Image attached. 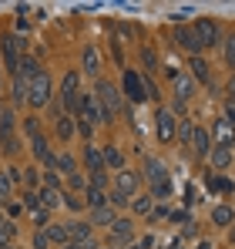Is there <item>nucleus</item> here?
I'll return each instance as SVG.
<instances>
[{"label": "nucleus", "instance_id": "de8ad7c7", "mask_svg": "<svg viewBox=\"0 0 235 249\" xmlns=\"http://www.w3.org/2000/svg\"><path fill=\"white\" fill-rule=\"evenodd\" d=\"M24 128H27V135H37V118H24Z\"/></svg>", "mask_w": 235, "mask_h": 249}, {"label": "nucleus", "instance_id": "09e8293b", "mask_svg": "<svg viewBox=\"0 0 235 249\" xmlns=\"http://www.w3.org/2000/svg\"><path fill=\"white\" fill-rule=\"evenodd\" d=\"M3 209H7V215H10V219H14V215L20 212V206H17V202H7V206H3Z\"/></svg>", "mask_w": 235, "mask_h": 249}, {"label": "nucleus", "instance_id": "39448f33", "mask_svg": "<svg viewBox=\"0 0 235 249\" xmlns=\"http://www.w3.org/2000/svg\"><path fill=\"white\" fill-rule=\"evenodd\" d=\"M192 27H195L198 44H201V47H215V44L222 41V27H218V24H215L212 17H198Z\"/></svg>", "mask_w": 235, "mask_h": 249}, {"label": "nucleus", "instance_id": "dca6fc26", "mask_svg": "<svg viewBox=\"0 0 235 249\" xmlns=\"http://www.w3.org/2000/svg\"><path fill=\"white\" fill-rule=\"evenodd\" d=\"M128 239H131V222L128 219H115L111 222V243L115 246H124Z\"/></svg>", "mask_w": 235, "mask_h": 249}, {"label": "nucleus", "instance_id": "58836bf2", "mask_svg": "<svg viewBox=\"0 0 235 249\" xmlns=\"http://www.w3.org/2000/svg\"><path fill=\"white\" fill-rule=\"evenodd\" d=\"M151 196H155V199H168V196H171V182H158V185H151Z\"/></svg>", "mask_w": 235, "mask_h": 249}, {"label": "nucleus", "instance_id": "603ef678", "mask_svg": "<svg viewBox=\"0 0 235 249\" xmlns=\"http://www.w3.org/2000/svg\"><path fill=\"white\" fill-rule=\"evenodd\" d=\"M232 243H235V229H232Z\"/></svg>", "mask_w": 235, "mask_h": 249}, {"label": "nucleus", "instance_id": "4468645a", "mask_svg": "<svg viewBox=\"0 0 235 249\" xmlns=\"http://www.w3.org/2000/svg\"><path fill=\"white\" fill-rule=\"evenodd\" d=\"M67 229H71V239H74V243H78L81 249L94 246V236H91V226H84V222H71Z\"/></svg>", "mask_w": 235, "mask_h": 249}, {"label": "nucleus", "instance_id": "f8f14e48", "mask_svg": "<svg viewBox=\"0 0 235 249\" xmlns=\"http://www.w3.org/2000/svg\"><path fill=\"white\" fill-rule=\"evenodd\" d=\"M145 178H148L151 185L168 182V168H165V162H161V159H155V155H148V159H145Z\"/></svg>", "mask_w": 235, "mask_h": 249}, {"label": "nucleus", "instance_id": "f03ea898", "mask_svg": "<svg viewBox=\"0 0 235 249\" xmlns=\"http://www.w3.org/2000/svg\"><path fill=\"white\" fill-rule=\"evenodd\" d=\"M98 101H101V111H104V122H115L118 111H121V94L111 81H98Z\"/></svg>", "mask_w": 235, "mask_h": 249}, {"label": "nucleus", "instance_id": "864d4df0", "mask_svg": "<svg viewBox=\"0 0 235 249\" xmlns=\"http://www.w3.org/2000/svg\"><path fill=\"white\" fill-rule=\"evenodd\" d=\"M0 88H3V78H0Z\"/></svg>", "mask_w": 235, "mask_h": 249}, {"label": "nucleus", "instance_id": "aec40b11", "mask_svg": "<svg viewBox=\"0 0 235 249\" xmlns=\"http://www.w3.org/2000/svg\"><path fill=\"white\" fill-rule=\"evenodd\" d=\"M84 206H91V209H104V206H111V202H108L104 189H94V185H87V192H84Z\"/></svg>", "mask_w": 235, "mask_h": 249}, {"label": "nucleus", "instance_id": "e433bc0d", "mask_svg": "<svg viewBox=\"0 0 235 249\" xmlns=\"http://www.w3.org/2000/svg\"><path fill=\"white\" fill-rule=\"evenodd\" d=\"M192 131H195V124H192V122H182V124H178V138H182L185 145H192Z\"/></svg>", "mask_w": 235, "mask_h": 249}, {"label": "nucleus", "instance_id": "423d86ee", "mask_svg": "<svg viewBox=\"0 0 235 249\" xmlns=\"http://www.w3.org/2000/svg\"><path fill=\"white\" fill-rule=\"evenodd\" d=\"M121 91L128 94V101H134V105H141V101H145V88H141V74L128 68V71L121 74Z\"/></svg>", "mask_w": 235, "mask_h": 249}, {"label": "nucleus", "instance_id": "6ab92c4d", "mask_svg": "<svg viewBox=\"0 0 235 249\" xmlns=\"http://www.w3.org/2000/svg\"><path fill=\"white\" fill-rule=\"evenodd\" d=\"M208 159H212V168H215V172H229V165H232V152H229V148H218V145L212 148Z\"/></svg>", "mask_w": 235, "mask_h": 249}, {"label": "nucleus", "instance_id": "393cba45", "mask_svg": "<svg viewBox=\"0 0 235 249\" xmlns=\"http://www.w3.org/2000/svg\"><path fill=\"white\" fill-rule=\"evenodd\" d=\"M101 155H104V165L118 168V172H121V168H124V155H121V152H118L115 145H104V148H101Z\"/></svg>", "mask_w": 235, "mask_h": 249}, {"label": "nucleus", "instance_id": "9d476101", "mask_svg": "<svg viewBox=\"0 0 235 249\" xmlns=\"http://www.w3.org/2000/svg\"><path fill=\"white\" fill-rule=\"evenodd\" d=\"M188 148L195 152L198 159H208V155H212V135H208V128L195 124V131H192V145H188Z\"/></svg>", "mask_w": 235, "mask_h": 249}, {"label": "nucleus", "instance_id": "473e14b6", "mask_svg": "<svg viewBox=\"0 0 235 249\" xmlns=\"http://www.w3.org/2000/svg\"><path fill=\"white\" fill-rule=\"evenodd\" d=\"M141 88H145V98L148 101H158L161 94H158V84L151 81V74H141Z\"/></svg>", "mask_w": 235, "mask_h": 249}, {"label": "nucleus", "instance_id": "79ce46f5", "mask_svg": "<svg viewBox=\"0 0 235 249\" xmlns=\"http://www.w3.org/2000/svg\"><path fill=\"white\" fill-rule=\"evenodd\" d=\"M67 182H71V189H84V192H87V185H91V182H87V178H84L81 172H74V175H71Z\"/></svg>", "mask_w": 235, "mask_h": 249}, {"label": "nucleus", "instance_id": "2f4dec72", "mask_svg": "<svg viewBox=\"0 0 235 249\" xmlns=\"http://www.w3.org/2000/svg\"><path fill=\"white\" fill-rule=\"evenodd\" d=\"M54 165L61 168V172H67V175H74V172H78V162H74V159H71V155H67V152H64V155H54Z\"/></svg>", "mask_w": 235, "mask_h": 249}, {"label": "nucleus", "instance_id": "a878e982", "mask_svg": "<svg viewBox=\"0 0 235 249\" xmlns=\"http://www.w3.org/2000/svg\"><path fill=\"white\" fill-rule=\"evenodd\" d=\"M91 222H94V226H111V222H115V206L94 209V212H91Z\"/></svg>", "mask_w": 235, "mask_h": 249}, {"label": "nucleus", "instance_id": "bb28decb", "mask_svg": "<svg viewBox=\"0 0 235 249\" xmlns=\"http://www.w3.org/2000/svg\"><path fill=\"white\" fill-rule=\"evenodd\" d=\"M81 61H84V71H87V74H94V71H98V64H101V57H98V47H84Z\"/></svg>", "mask_w": 235, "mask_h": 249}, {"label": "nucleus", "instance_id": "8fccbe9b", "mask_svg": "<svg viewBox=\"0 0 235 249\" xmlns=\"http://www.w3.org/2000/svg\"><path fill=\"white\" fill-rule=\"evenodd\" d=\"M225 122L235 124V105H229V108H225Z\"/></svg>", "mask_w": 235, "mask_h": 249}, {"label": "nucleus", "instance_id": "5701e85b", "mask_svg": "<svg viewBox=\"0 0 235 249\" xmlns=\"http://www.w3.org/2000/svg\"><path fill=\"white\" fill-rule=\"evenodd\" d=\"M81 91H78V71H67L64 74V84H61V101L64 98H78Z\"/></svg>", "mask_w": 235, "mask_h": 249}, {"label": "nucleus", "instance_id": "f704fd0d", "mask_svg": "<svg viewBox=\"0 0 235 249\" xmlns=\"http://www.w3.org/2000/svg\"><path fill=\"white\" fill-rule=\"evenodd\" d=\"M208 189H215V192H232V182L222 178V175H212V178H208Z\"/></svg>", "mask_w": 235, "mask_h": 249}, {"label": "nucleus", "instance_id": "f3484780", "mask_svg": "<svg viewBox=\"0 0 235 249\" xmlns=\"http://www.w3.org/2000/svg\"><path fill=\"white\" fill-rule=\"evenodd\" d=\"M31 148H34V155H37V162L44 165H54V155H50V148H47V142H44V135H31Z\"/></svg>", "mask_w": 235, "mask_h": 249}, {"label": "nucleus", "instance_id": "a18cd8bd", "mask_svg": "<svg viewBox=\"0 0 235 249\" xmlns=\"http://www.w3.org/2000/svg\"><path fill=\"white\" fill-rule=\"evenodd\" d=\"M47 243H50V239H47V232H34V249H44Z\"/></svg>", "mask_w": 235, "mask_h": 249}, {"label": "nucleus", "instance_id": "6e6552de", "mask_svg": "<svg viewBox=\"0 0 235 249\" xmlns=\"http://www.w3.org/2000/svg\"><path fill=\"white\" fill-rule=\"evenodd\" d=\"M171 91H175V108H185V105L192 101V94H195V81H192L188 74H178V78L171 81Z\"/></svg>", "mask_w": 235, "mask_h": 249}, {"label": "nucleus", "instance_id": "b1692460", "mask_svg": "<svg viewBox=\"0 0 235 249\" xmlns=\"http://www.w3.org/2000/svg\"><path fill=\"white\" fill-rule=\"evenodd\" d=\"M74 131H78V118H71V115H61V118H57V138L67 142Z\"/></svg>", "mask_w": 235, "mask_h": 249}, {"label": "nucleus", "instance_id": "c03bdc74", "mask_svg": "<svg viewBox=\"0 0 235 249\" xmlns=\"http://www.w3.org/2000/svg\"><path fill=\"white\" fill-rule=\"evenodd\" d=\"M24 182L34 189V185H37V168H27V172H24Z\"/></svg>", "mask_w": 235, "mask_h": 249}, {"label": "nucleus", "instance_id": "7c9ffc66", "mask_svg": "<svg viewBox=\"0 0 235 249\" xmlns=\"http://www.w3.org/2000/svg\"><path fill=\"white\" fill-rule=\"evenodd\" d=\"M141 61H145V74L158 71V54H155V47H141Z\"/></svg>", "mask_w": 235, "mask_h": 249}, {"label": "nucleus", "instance_id": "412c9836", "mask_svg": "<svg viewBox=\"0 0 235 249\" xmlns=\"http://www.w3.org/2000/svg\"><path fill=\"white\" fill-rule=\"evenodd\" d=\"M212 222L222 226V229L232 226V222H235V209L232 206H215V209H212Z\"/></svg>", "mask_w": 235, "mask_h": 249}, {"label": "nucleus", "instance_id": "49530a36", "mask_svg": "<svg viewBox=\"0 0 235 249\" xmlns=\"http://www.w3.org/2000/svg\"><path fill=\"white\" fill-rule=\"evenodd\" d=\"M225 94H229V105H235V74L229 78V84H225Z\"/></svg>", "mask_w": 235, "mask_h": 249}, {"label": "nucleus", "instance_id": "c85d7f7f", "mask_svg": "<svg viewBox=\"0 0 235 249\" xmlns=\"http://www.w3.org/2000/svg\"><path fill=\"white\" fill-rule=\"evenodd\" d=\"M14 124H17L14 108H0V135H14Z\"/></svg>", "mask_w": 235, "mask_h": 249}, {"label": "nucleus", "instance_id": "1a4fd4ad", "mask_svg": "<svg viewBox=\"0 0 235 249\" xmlns=\"http://www.w3.org/2000/svg\"><path fill=\"white\" fill-rule=\"evenodd\" d=\"M81 122H104V111H101V101L98 94H81Z\"/></svg>", "mask_w": 235, "mask_h": 249}, {"label": "nucleus", "instance_id": "3c124183", "mask_svg": "<svg viewBox=\"0 0 235 249\" xmlns=\"http://www.w3.org/2000/svg\"><path fill=\"white\" fill-rule=\"evenodd\" d=\"M198 249H212V243H201V246H198Z\"/></svg>", "mask_w": 235, "mask_h": 249}, {"label": "nucleus", "instance_id": "c9c22d12", "mask_svg": "<svg viewBox=\"0 0 235 249\" xmlns=\"http://www.w3.org/2000/svg\"><path fill=\"white\" fill-rule=\"evenodd\" d=\"M0 152H3V155H14V152H17V138H14V135H0Z\"/></svg>", "mask_w": 235, "mask_h": 249}, {"label": "nucleus", "instance_id": "7ed1b4c3", "mask_svg": "<svg viewBox=\"0 0 235 249\" xmlns=\"http://www.w3.org/2000/svg\"><path fill=\"white\" fill-rule=\"evenodd\" d=\"M0 54H3V68L17 78V71H20V47H17V34H3V37H0Z\"/></svg>", "mask_w": 235, "mask_h": 249}, {"label": "nucleus", "instance_id": "f257e3e1", "mask_svg": "<svg viewBox=\"0 0 235 249\" xmlns=\"http://www.w3.org/2000/svg\"><path fill=\"white\" fill-rule=\"evenodd\" d=\"M47 101H50V74L40 68L37 74L27 81V105L31 108H44Z\"/></svg>", "mask_w": 235, "mask_h": 249}, {"label": "nucleus", "instance_id": "ea45409f", "mask_svg": "<svg viewBox=\"0 0 235 249\" xmlns=\"http://www.w3.org/2000/svg\"><path fill=\"white\" fill-rule=\"evenodd\" d=\"M134 212H138V215H148V212H151V196H141V199L134 202Z\"/></svg>", "mask_w": 235, "mask_h": 249}, {"label": "nucleus", "instance_id": "20e7f679", "mask_svg": "<svg viewBox=\"0 0 235 249\" xmlns=\"http://www.w3.org/2000/svg\"><path fill=\"white\" fill-rule=\"evenodd\" d=\"M155 122H158V142L161 145H168L171 138H178V118H175L171 108H158Z\"/></svg>", "mask_w": 235, "mask_h": 249}, {"label": "nucleus", "instance_id": "cd10ccee", "mask_svg": "<svg viewBox=\"0 0 235 249\" xmlns=\"http://www.w3.org/2000/svg\"><path fill=\"white\" fill-rule=\"evenodd\" d=\"M47 239H50V243H67V239H71V229L61 226V222H54V226H47Z\"/></svg>", "mask_w": 235, "mask_h": 249}, {"label": "nucleus", "instance_id": "0eeeda50", "mask_svg": "<svg viewBox=\"0 0 235 249\" xmlns=\"http://www.w3.org/2000/svg\"><path fill=\"white\" fill-rule=\"evenodd\" d=\"M175 44H178L182 51H188L192 57H195L198 51H201V44H198V34H195V27H192V24H178V27H175Z\"/></svg>", "mask_w": 235, "mask_h": 249}, {"label": "nucleus", "instance_id": "4c0bfd02", "mask_svg": "<svg viewBox=\"0 0 235 249\" xmlns=\"http://www.w3.org/2000/svg\"><path fill=\"white\" fill-rule=\"evenodd\" d=\"M24 206L31 209V212H40V209H44L40 206V192H27V196H24Z\"/></svg>", "mask_w": 235, "mask_h": 249}, {"label": "nucleus", "instance_id": "a19ab883", "mask_svg": "<svg viewBox=\"0 0 235 249\" xmlns=\"http://www.w3.org/2000/svg\"><path fill=\"white\" fill-rule=\"evenodd\" d=\"M78 135L84 138V142H91V135H94V124H91V122H81V118H78Z\"/></svg>", "mask_w": 235, "mask_h": 249}, {"label": "nucleus", "instance_id": "2eb2a0df", "mask_svg": "<svg viewBox=\"0 0 235 249\" xmlns=\"http://www.w3.org/2000/svg\"><path fill=\"white\" fill-rule=\"evenodd\" d=\"M84 165L91 168V175H94V172H104V155H101V148H94L91 142L84 145Z\"/></svg>", "mask_w": 235, "mask_h": 249}, {"label": "nucleus", "instance_id": "a211bd4d", "mask_svg": "<svg viewBox=\"0 0 235 249\" xmlns=\"http://www.w3.org/2000/svg\"><path fill=\"white\" fill-rule=\"evenodd\" d=\"M188 68H192V81H198V84H208V61L205 57H188Z\"/></svg>", "mask_w": 235, "mask_h": 249}, {"label": "nucleus", "instance_id": "ddd939ff", "mask_svg": "<svg viewBox=\"0 0 235 249\" xmlns=\"http://www.w3.org/2000/svg\"><path fill=\"white\" fill-rule=\"evenodd\" d=\"M212 135H215L218 148H229V145H235V124H232V122H225V118H218V122H215Z\"/></svg>", "mask_w": 235, "mask_h": 249}, {"label": "nucleus", "instance_id": "c756f323", "mask_svg": "<svg viewBox=\"0 0 235 249\" xmlns=\"http://www.w3.org/2000/svg\"><path fill=\"white\" fill-rule=\"evenodd\" d=\"M27 101V78H14V105H24Z\"/></svg>", "mask_w": 235, "mask_h": 249}, {"label": "nucleus", "instance_id": "37998d69", "mask_svg": "<svg viewBox=\"0 0 235 249\" xmlns=\"http://www.w3.org/2000/svg\"><path fill=\"white\" fill-rule=\"evenodd\" d=\"M44 182H47V189H57V182H61V178H57V172H50V168H47V172H44Z\"/></svg>", "mask_w": 235, "mask_h": 249}, {"label": "nucleus", "instance_id": "9b49d317", "mask_svg": "<svg viewBox=\"0 0 235 249\" xmlns=\"http://www.w3.org/2000/svg\"><path fill=\"white\" fill-rule=\"evenodd\" d=\"M134 189H138V172H131V168H121V172L115 175V192H121V196L128 199Z\"/></svg>", "mask_w": 235, "mask_h": 249}, {"label": "nucleus", "instance_id": "72a5a7b5", "mask_svg": "<svg viewBox=\"0 0 235 249\" xmlns=\"http://www.w3.org/2000/svg\"><path fill=\"white\" fill-rule=\"evenodd\" d=\"M225 64L235 71V34H225Z\"/></svg>", "mask_w": 235, "mask_h": 249}, {"label": "nucleus", "instance_id": "4be33fe9", "mask_svg": "<svg viewBox=\"0 0 235 249\" xmlns=\"http://www.w3.org/2000/svg\"><path fill=\"white\" fill-rule=\"evenodd\" d=\"M40 206L44 209L64 206V192H61V189H40Z\"/></svg>", "mask_w": 235, "mask_h": 249}]
</instances>
